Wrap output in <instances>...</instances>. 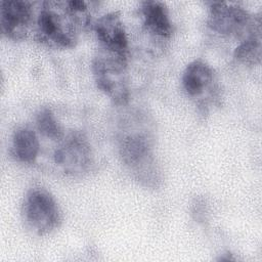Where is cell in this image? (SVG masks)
I'll return each instance as SVG.
<instances>
[{
    "label": "cell",
    "mask_w": 262,
    "mask_h": 262,
    "mask_svg": "<svg viewBox=\"0 0 262 262\" xmlns=\"http://www.w3.org/2000/svg\"><path fill=\"white\" fill-rule=\"evenodd\" d=\"M54 158L55 162L63 165L68 171H82L90 163V147L81 134H72L56 149Z\"/></svg>",
    "instance_id": "8"
},
{
    "label": "cell",
    "mask_w": 262,
    "mask_h": 262,
    "mask_svg": "<svg viewBox=\"0 0 262 262\" xmlns=\"http://www.w3.org/2000/svg\"><path fill=\"white\" fill-rule=\"evenodd\" d=\"M234 57L245 64H256L261 59L260 31L249 35L234 50Z\"/></svg>",
    "instance_id": "12"
},
{
    "label": "cell",
    "mask_w": 262,
    "mask_h": 262,
    "mask_svg": "<svg viewBox=\"0 0 262 262\" xmlns=\"http://www.w3.org/2000/svg\"><path fill=\"white\" fill-rule=\"evenodd\" d=\"M107 55L94 58L92 70L97 87L108 95L116 103L128 101L129 92L126 86V56L107 51Z\"/></svg>",
    "instance_id": "2"
},
{
    "label": "cell",
    "mask_w": 262,
    "mask_h": 262,
    "mask_svg": "<svg viewBox=\"0 0 262 262\" xmlns=\"http://www.w3.org/2000/svg\"><path fill=\"white\" fill-rule=\"evenodd\" d=\"M23 214L27 225L39 235L58 227L61 215L54 198L43 188L30 190L24 201Z\"/></svg>",
    "instance_id": "1"
},
{
    "label": "cell",
    "mask_w": 262,
    "mask_h": 262,
    "mask_svg": "<svg viewBox=\"0 0 262 262\" xmlns=\"http://www.w3.org/2000/svg\"><path fill=\"white\" fill-rule=\"evenodd\" d=\"M213 82V71L206 62L194 60L190 62L182 77L184 90L189 96H198Z\"/></svg>",
    "instance_id": "10"
},
{
    "label": "cell",
    "mask_w": 262,
    "mask_h": 262,
    "mask_svg": "<svg viewBox=\"0 0 262 262\" xmlns=\"http://www.w3.org/2000/svg\"><path fill=\"white\" fill-rule=\"evenodd\" d=\"M144 26L150 33L168 38L172 34V25L166 5L160 1H145L142 4Z\"/></svg>",
    "instance_id": "9"
},
{
    "label": "cell",
    "mask_w": 262,
    "mask_h": 262,
    "mask_svg": "<svg viewBox=\"0 0 262 262\" xmlns=\"http://www.w3.org/2000/svg\"><path fill=\"white\" fill-rule=\"evenodd\" d=\"M123 162L139 175V179L149 180L147 172L154 164L149 139L142 134H131L124 137L120 144Z\"/></svg>",
    "instance_id": "4"
},
{
    "label": "cell",
    "mask_w": 262,
    "mask_h": 262,
    "mask_svg": "<svg viewBox=\"0 0 262 262\" xmlns=\"http://www.w3.org/2000/svg\"><path fill=\"white\" fill-rule=\"evenodd\" d=\"M209 27L223 35L243 36L246 32H256L251 15L243 7L224 2H213L208 18Z\"/></svg>",
    "instance_id": "3"
},
{
    "label": "cell",
    "mask_w": 262,
    "mask_h": 262,
    "mask_svg": "<svg viewBox=\"0 0 262 262\" xmlns=\"http://www.w3.org/2000/svg\"><path fill=\"white\" fill-rule=\"evenodd\" d=\"M66 21L53 9L51 2H44L37 18L38 37L40 41L50 42L59 47H73L76 35L64 30Z\"/></svg>",
    "instance_id": "6"
},
{
    "label": "cell",
    "mask_w": 262,
    "mask_h": 262,
    "mask_svg": "<svg viewBox=\"0 0 262 262\" xmlns=\"http://www.w3.org/2000/svg\"><path fill=\"white\" fill-rule=\"evenodd\" d=\"M32 18V4L28 1L13 0L0 3L1 32L8 38L24 39Z\"/></svg>",
    "instance_id": "5"
},
{
    "label": "cell",
    "mask_w": 262,
    "mask_h": 262,
    "mask_svg": "<svg viewBox=\"0 0 262 262\" xmlns=\"http://www.w3.org/2000/svg\"><path fill=\"white\" fill-rule=\"evenodd\" d=\"M37 128L46 137L58 140L63 137V131L59 123L56 121L52 112L48 108L41 110L37 115Z\"/></svg>",
    "instance_id": "13"
},
{
    "label": "cell",
    "mask_w": 262,
    "mask_h": 262,
    "mask_svg": "<svg viewBox=\"0 0 262 262\" xmlns=\"http://www.w3.org/2000/svg\"><path fill=\"white\" fill-rule=\"evenodd\" d=\"M13 156L20 162L32 163L39 152V140L30 128L17 129L12 137Z\"/></svg>",
    "instance_id": "11"
},
{
    "label": "cell",
    "mask_w": 262,
    "mask_h": 262,
    "mask_svg": "<svg viewBox=\"0 0 262 262\" xmlns=\"http://www.w3.org/2000/svg\"><path fill=\"white\" fill-rule=\"evenodd\" d=\"M94 29L106 51L127 57L128 40L118 12H111L99 17Z\"/></svg>",
    "instance_id": "7"
}]
</instances>
